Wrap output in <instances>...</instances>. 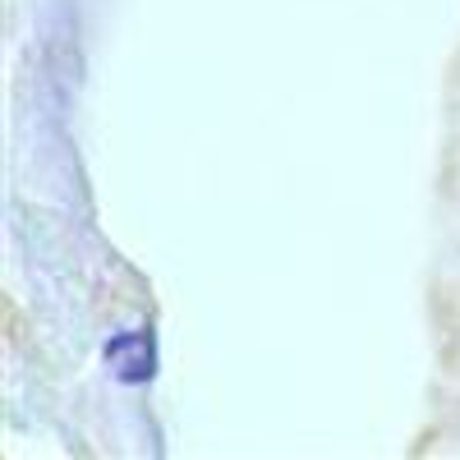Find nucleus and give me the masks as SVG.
I'll return each instance as SVG.
<instances>
[]
</instances>
